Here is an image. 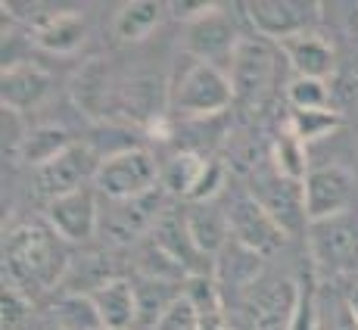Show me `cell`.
<instances>
[{"label":"cell","instance_id":"cell-1","mask_svg":"<svg viewBox=\"0 0 358 330\" xmlns=\"http://www.w3.org/2000/svg\"><path fill=\"white\" fill-rule=\"evenodd\" d=\"M69 250L50 224L22 222L6 231L3 237V280H10L25 296L47 293L66 280L69 274Z\"/></svg>","mask_w":358,"mask_h":330},{"label":"cell","instance_id":"cell-2","mask_svg":"<svg viewBox=\"0 0 358 330\" xmlns=\"http://www.w3.org/2000/svg\"><path fill=\"white\" fill-rule=\"evenodd\" d=\"M169 103L175 113L187 115V119H206V115H218L234 103V85L228 72L218 66H209L203 59H187V66L178 72L171 81Z\"/></svg>","mask_w":358,"mask_h":330},{"label":"cell","instance_id":"cell-3","mask_svg":"<svg viewBox=\"0 0 358 330\" xmlns=\"http://www.w3.org/2000/svg\"><path fill=\"white\" fill-rule=\"evenodd\" d=\"M308 256L321 274H352L358 268V212L308 224Z\"/></svg>","mask_w":358,"mask_h":330},{"label":"cell","instance_id":"cell-4","mask_svg":"<svg viewBox=\"0 0 358 330\" xmlns=\"http://www.w3.org/2000/svg\"><path fill=\"white\" fill-rule=\"evenodd\" d=\"M94 184L106 199H122V203L125 199H143L156 194L159 168H156L153 156L147 150L131 147L115 156H103Z\"/></svg>","mask_w":358,"mask_h":330},{"label":"cell","instance_id":"cell-5","mask_svg":"<svg viewBox=\"0 0 358 330\" xmlns=\"http://www.w3.org/2000/svg\"><path fill=\"white\" fill-rule=\"evenodd\" d=\"M274 75H278V53L259 38H243L231 59L228 78L234 85V100L246 103V106H259L274 87Z\"/></svg>","mask_w":358,"mask_h":330},{"label":"cell","instance_id":"cell-6","mask_svg":"<svg viewBox=\"0 0 358 330\" xmlns=\"http://www.w3.org/2000/svg\"><path fill=\"white\" fill-rule=\"evenodd\" d=\"M243 16L262 38L284 44L290 38L308 34L318 25L321 3H306V0H250V3H243Z\"/></svg>","mask_w":358,"mask_h":330},{"label":"cell","instance_id":"cell-7","mask_svg":"<svg viewBox=\"0 0 358 330\" xmlns=\"http://www.w3.org/2000/svg\"><path fill=\"white\" fill-rule=\"evenodd\" d=\"M302 196H306L308 224L324 222V218L352 212V203L358 196V181L352 171L340 162L318 165V168L308 171L306 184H302Z\"/></svg>","mask_w":358,"mask_h":330},{"label":"cell","instance_id":"cell-8","mask_svg":"<svg viewBox=\"0 0 358 330\" xmlns=\"http://www.w3.org/2000/svg\"><path fill=\"white\" fill-rule=\"evenodd\" d=\"M228 222H231V240L240 246H246L256 256H271L280 246L287 243V231L274 222L265 212V206L256 196H240L234 199V206L228 209Z\"/></svg>","mask_w":358,"mask_h":330},{"label":"cell","instance_id":"cell-9","mask_svg":"<svg viewBox=\"0 0 358 330\" xmlns=\"http://www.w3.org/2000/svg\"><path fill=\"white\" fill-rule=\"evenodd\" d=\"M240 34H237V25L228 13L222 10V3L209 13V16L196 19L194 25H187V34H184V50L190 53L194 59H203L209 66H228L231 69V59L240 47Z\"/></svg>","mask_w":358,"mask_h":330},{"label":"cell","instance_id":"cell-10","mask_svg":"<svg viewBox=\"0 0 358 330\" xmlns=\"http://www.w3.org/2000/svg\"><path fill=\"white\" fill-rule=\"evenodd\" d=\"M296 296V280H262L252 284L243 299V315L252 330H290Z\"/></svg>","mask_w":358,"mask_h":330},{"label":"cell","instance_id":"cell-11","mask_svg":"<svg viewBox=\"0 0 358 330\" xmlns=\"http://www.w3.org/2000/svg\"><path fill=\"white\" fill-rule=\"evenodd\" d=\"M100 162L103 159H100L97 150L75 143V147L66 150L59 159H53L50 165H44V168H38V194L47 196V203L75 194V190L85 187L87 178H97Z\"/></svg>","mask_w":358,"mask_h":330},{"label":"cell","instance_id":"cell-12","mask_svg":"<svg viewBox=\"0 0 358 330\" xmlns=\"http://www.w3.org/2000/svg\"><path fill=\"white\" fill-rule=\"evenodd\" d=\"M47 224L66 240V243H85L100 228V206L91 187H81L69 196L47 203Z\"/></svg>","mask_w":358,"mask_h":330},{"label":"cell","instance_id":"cell-13","mask_svg":"<svg viewBox=\"0 0 358 330\" xmlns=\"http://www.w3.org/2000/svg\"><path fill=\"white\" fill-rule=\"evenodd\" d=\"M169 94H171V87H165L162 78H156V75H141V78L128 81L119 91V97H115V113L125 115L134 125L147 128L150 134H159L156 128H162L165 106H171Z\"/></svg>","mask_w":358,"mask_h":330},{"label":"cell","instance_id":"cell-14","mask_svg":"<svg viewBox=\"0 0 358 330\" xmlns=\"http://www.w3.org/2000/svg\"><path fill=\"white\" fill-rule=\"evenodd\" d=\"M252 196L265 206V212L287 234H296V228H302V222H308L302 184L287 181V178H280L274 168L268 171V175L252 178Z\"/></svg>","mask_w":358,"mask_h":330},{"label":"cell","instance_id":"cell-15","mask_svg":"<svg viewBox=\"0 0 358 330\" xmlns=\"http://www.w3.org/2000/svg\"><path fill=\"white\" fill-rule=\"evenodd\" d=\"M150 234H153V243L169 252L190 278H212V274H215L209 256H203L199 246L194 243V237H190L187 218L184 215H178V212H162Z\"/></svg>","mask_w":358,"mask_h":330},{"label":"cell","instance_id":"cell-16","mask_svg":"<svg viewBox=\"0 0 358 330\" xmlns=\"http://www.w3.org/2000/svg\"><path fill=\"white\" fill-rule=\"evenodd\" d=\"M156 199V194L143 196V199H109L106 212H100V228L113 243L125 246L131 240H137L143 231H153L156 224V206H150Z\"/></svg>","mask_w":358,"mask_h":330},{"label":"cell","instance_id":"cell-17","mask_svg":"<svg viewBox=\"0 0 358 330\" xmlns=\"http://www.w3.org/2000/svg\"><path fill=\"white\" fill-rule=\"evenodd\" d=\"M50 94V75L44 72L38 63H10L3 66V78H0V97H3V109L13 113H25L34 109L38 103Z\"/></svg>","mask_w":358,"mask_h":330},{"label":"cell","instance_id":"cell-18","mask_svg":"<svg viewBox=\"0 0 358 330\" xmlns=\"http://www.w3.org/2000/svg\"><path fill=\"white\" fill-rule=\"evenodd\" d=\"M72 97L78 103L81 113L94 122L115 113V97H119V91L109 87V69L103 59H91V63L81 66V72L72 78Z\"/></svg>","mask_w":358,"mask_h":330},{"label":"cell","instance_id":"cell-19","mask_svg":"<svg viewBox=\"0 0 358 330\" xmlns=\"http://www.w3.org/2000/svg\"><path fill=\"white\" fill-rule=\"evenodd\" d=\"M287 63L293 66V72L299 78H318L327 81L330 75L336 72V50L330 41H324L318 31L299 34V38H290L280 44Z\"/></svg>","mask_w":358,"mask_h":330},{"label":"cell","instance_id":"cell-20","mask_svg":"<svg viewBox=\"0 0 358 330\" xmlns=\"http://www.w3.org/2000/svg\"><path fill=\"white\" fill-rule=\"evenodd\" d=\"M87 296L97 308L103 330H131L137 324V290L125 278H109Z\"/></svg>","mask_w":358,"mask_h":330},{"label":"cell","instance_id":"cell-21","mask_svg":"<svg viewBox=\"0 0 358 330\" xmlns=\"http://www.w3.org/2000/svg\"><path fill=\"white\" fill-rule=\"evenodd\" d=\"M31 38L47 53H75L81 47V41H85V19L72 10L44 13L31 25Z\"/></svg>","mask_w":358,"mask_h":330},{"label":"cell","instance_id":"cell-22","mask_svg":"<svg viewBox=\"0 0 358 330\" xmlns=\"http://www.w3.org/2000/svg\"><path fill=\"white\" fill-rule=\"evenodd\" d=\"M169 16V6L156 3V0H131L122 3L113 19V34L119 44H137V41L150 38Z\"/></svg>","mask_w":358,"mask_h":330},{"label":"cell","instance_id":"cell-23","mask_svg":"<svg viewBox=\"0 0 358 330\" xmlns=\"http://www.w3.org/2000/svg\"><path fill=\"white\" fill-rule=\"evenodd\" d=\"M187 218V231L194 237V243L199 246V252L209 259H215L224 246L231 243V222H228V212H218L212 203L203 206H190L184 212Z\"/></svg>","mask_w":358,"mask_h":330},{"label":"cell","instance_id":"cell-24","mask_svg":"<svg viewBox=\"0 0 358 330\" xmlns=\"http://www.w3.org/2000/svg\"><path fill=\"white\" fill-rule=\"evenodd\" d=\"M72 147H75V141L63 125H41V128H31L29 131L22 150H19V159L25 165H34V168H44V165L59 159V156Z\"/></svg>","mask_w":358,"mask_h":330},{"label":"cell","instance_id":"cell-25","mask_svg":"<svg viewBox=\"0 0 358 330\" xmlns=\"http://www.w3.org/2000/svg\"><path fill=\"white\" fill-rule=\"evenodd\" d=\"M259 268H262V256H256V252H250L246 246H240L231 240V243L215 256V274H212V278L231 280L234 287H252L262 280Z\"/></svg>","mask_w":358,"mask_h":330},{"label":"cell","instance_id":"cell-26","mask_svg":"<svg viewBox=\"0 0 358 330\" xmlns=\"http://www.w3.org/2000/svg\"><path fill=\"white\" fill-rule=\"evenodd\" d=\"M184 290H187V299L196 308L199 330H228V318H224L222 293H218L215 278H190L184 284Z\"/></svg>","mask_w":358,"mask_h":330},{"label":"cell","instance_id":"cell-27","mask_svg":"<svg viewBox=\"0 0 358 330\" xmlns=\"http://www.w3.org/2000/svg\"><path fill=\"white\" fill-rule=\"evenodd\" d=\"M315 330H358V315L349 293L336 287H321L315 306Z\"/></svg>","mask_w":358,"mask_h":330},{"label":"cell","instance_id":"cell-28","mask_svg":"<svg viewBox=\"0 0 358 330\" xmlns=\"http://www.w3.org/2000/svg\"><path fill=\"white\" fill-rule=\"evenodd\" d=\"M271 168L278 171L280 178L287 181H296V184H306L308 178V156H306V143L299 141L296 134L284 131L274 137L271 143Z\"/></svg>","mask_w":358,"mask_h":330},{"label":"cell","instance_id":"cell-29","mask_svg":"<svg viewBox=\"0 0 358 330\" xmlns=\"http://www.w3.org/2000/svg\"><path fill=\"white\" fill-rule=\"evenodd\" d=\"M203 168H206L203 156L187 153V150H184V153H175L159 168V181H162V187L169 190V194L187 199L190 194H194V187H196L199 175H203Z\"/></svg>","mask_w":358,"mask_h":330},{"label":"cell","instance_id":"cell-30","mask_svg":"<svg viewBox=\"0 0 358 330\" xmlns=\"http://www.w3.org/2000/svg\"><path fill=\"white\" fill-rule=\"evenodd\" d=\"M343 125V115L336 109H290L287 119V131L296 134L302 143L321 141V137L334 134Z\"/></svg>","mask_w":358,"mask_h":330},{"label":"cell","instance_id":"cell-31","mask_svg":"<svg viewBox=\"0 0 358 330\" xmlns=\"http://www.w3.org/2000/svg\"><path fill=\"white\" fill-rule=\"evenodd\" d=\"M134 290H137V321L150 330L156 327V321L162 318L171 302L184 296L181 284H159V280H147L143 287H134Z\"/></svg>","mask_w":358,"mask_h":330},{"label":"cell","instance_id":"cell-32","mask_svg":"<svg viewBox=\"0 0 358 330\" xmlns=\"http://www.w3.org/2000/svg\"><path fill=\"white\" fill-rule=\"evenodd\" d=\"M137 271L143 274V280H159V284H181V280H190V274L165 250H159L153 240L143 243L141 252H137Z\"/></svg>","mask_w":358,"mask_h":330},{"label":"cell","instance_id":"cell-33","mask_svg":"<svg viewBox=\"0 0 358 330\" xmlns=\"http://www.w3.org/2000/svg\"><path fill=\"white\" fill-rule=\"evenodd\" d=\"M59 327L63 330H103L100 315L87 293H72L59 306Z\"/></svg>","mask_w":358,"mask_h":330},{"label":"cell","instance_id":"cell-34","mask_svg":"<svg viewBox=\"0 0 358 330\" xmlns=\"http://www.w3.org/2000/svg\"><path fill=\"white\" fill-rule=\"evenodd\" d=\"M315 265H308V271L296 280L299 296H296V312L290 321V330H315V306H318V280H315Z\"/></svg>","mask_w":358,"mask_h":330},{"label":"cell","instance_id":"cell-35","mask_svg":"<svg viewBox=\"0 0 358 330\" xmlns=\"http://www.w3.org/2000/svg\"><path fill=\"white\" fill-rule=\"evenodd\" d=\"M287 103L290 109H330V87L318 78H296L287 85Z\"/></svg>","mask_w":358,"mask_h":330},{"label":"cell","instance_id":"cell-36","mask_svg":"<svg viewBox=\"0 0 358 330\" xmlns=\"http://www.w3.org/2000/svg\"><path fill=\"white\" fill-rule=\"evenodd\" d=\"M29 312H31L29 296L3 280V293H0V321H3V330H22Z\"/></svg>","mask_w":358,"mask_h":330},{"label":"cell","instance_id":"cell-37","mask_svg":"<svg viewBox=\"0 0 358 330\" xmlns=\"http://www.w3.org/2000/svg\"><path fill=\"white\" fill-rule=\"evenodd\" d=\"M153 330H199L196 308H194V302L187 299V290H184L181 299H175L169 308H165V315L156 321Z\"/></svg>","mask_w":358,"mask_h":330},{"label":"cell","instance_id":"cell-38","mask_svg":"<svg viewBox=\"0 0 358 330\" xmlns=\"http://www.w3.org/2000/svg\"><path fill=\"white\" fill-rule=\"evenodd\" d=\"M222 187H224V168H222V162L206 159V168H203V175H199L194 194L187 196V203H190V206L212 203V199L222 194Z\"/></svg>","mask_w":358,"mask_h":330},{"label":"cell","instance_id":"cell-39","mask_svg":"<svg viewBox=\"0 0 358 330\" xmlns=\"http://www.w3.org/2000/svg\"><path fill=\"white\" fill-rule=\"evenodd\" d=\"M165 6H169V16L171 19H181V22L194 25L196 19L209 16L218 3H212V0H171V3H165Z\"/></svg>","mask_w":358,"mask_h":330},{"label":"cell","instance_id":"cell-40","mask_svg":"<svg viewBox=\"0 0 358 330\" xmlns=\"http://www.w3.org/2000/svg\"><path fill=\"white\" fill-rule=\"evenodd\" d=\"M349 299H352V308H355V315H358V284L349 290Z\"/></svg>","mask_w":358,"mask_h":330},{"label":"cell","instance_id":"cell-41","mask_svg":"<svg viewBox=\"0 0 358 330\" xmlns=\"http://www.w3.org/2000/svg\"><path fill=\"white\" fill-rule=\"evenodd\" d=\"M47 330H63V327H59V324H57V327H47Z\"/></svg>","mask_w":358,"mask_h":330}]
</instances>
